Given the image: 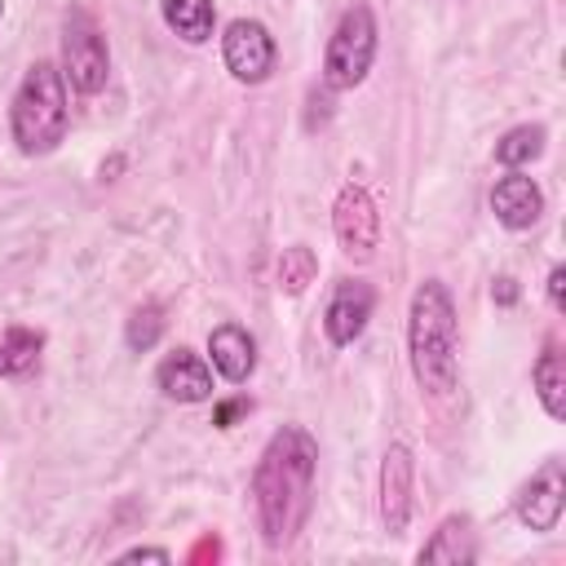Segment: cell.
<instances>
[{"instance_id":"ffe728a7","label":"cell","mask_w":566,"mask_h":566,"mask_svg":"<svg viewBox=\"0 0 566 566\" xmlns=\"http://www.w3.org/2000/svg\"><path fill=\"white\" fill-rule=\"evenodd\" d=\"M159 336H164V314H159V305H142V310H133V314H128L124 340H128V349H133V354L155 349V345H159Z\"/></svg>"},{"instance_id":"d6986e66","label":"cell","mask_w":566,"mask_h":566,"mask_svg":"<svg viewBox=\"0 0 566 566\" xmlns=\"http://www.w3.org/2000/svg\"><path fill=\"white\" fill-rule=\"evenodd\" d=\"M314 274H318L314 248H305V243L283 248V256H279V287H283L287 296H301V292L314 283Z\"/></svg>"},{"instance_id":"4fadbf2b","label":"cell","mask_w":566,"mask_h":566,"mask_svg":"<svg viewBox=\"0 0 566 566\" xmlns=\"http://www.w3.org/2000/svg\"><path fill=\"white\" fill-rule=\"evenodd\" d=\"M208 358H212V371L226 376L230 385H243L256 367V340L248 327L239 323H221L208 332Z\"/></svg>"},{"instance_id":"3957f363","label":"cell","mask_w":566,"mask_h":566,"mask_svg":"<svg viewBox=\"0 0 566 566\" xmlns=\"http://www.w3.org/2000/svg\"><path fill=\"white\" fill-rule=\"evenodd\" d=\"M66 80L62 66L53 62H31L13 102H9V133L18 142L22 155H49L57 150V142L66 137Z\"/></svg>"},{"instance_id":"8992f818","label":"cell","mask_w":566,"mask_h":566,"mask_svg":"<svg viewBox=\"0 0 566 566\" xmlns=\"http://www.w3.org/2000/svg\"><path fill=\"white\" fill-rule=\"evenodd\" d=\"M221 57L239 84H261L274 71V35L256 18H234L221 31Z\"/></svg>"},{"instance_id":"d4e9b609","label":"cell","mask_w":566,"mask_h":566,"mask_svg":"<svg viewBox=\"0 0 566 566\" xmlns=\"http://www.w3.org/2000/svg\"><path fill=\"white\" fill-rule=\"evenodd\" d=\"M0 18H4V0H0Z\"/></svg>"},{"instance_id":"277c9868","label":"cell","mask_w":566,"mask_h":566,"mask_svg":"<svg viewBox=\"0 0 566 566\" xmlns=\"http://www.w3.org/2000/svg\"><path fill=\"white\" fill-rule=\"evenodd\" d=\"M376 62V18L367 4H349L327 40V57H323V84L327 88H354L367 80Z\"/></svg>"},{"instance_id":"8fae6325","label":"cell","mask_w":566,"mask_h":566,"mask_svg":"<svg viewBox=\"0 0 566 566\" xmlns=\"http://www.w3.org/2000/svg\"><path fill=\"white\" fill-rule=\"evenodd\" d=\"M491 212L500 226L509 230H531L544 212V190L535 186V177H526L522 168H509L495 186H491Z\"/></svg>"},{"instance_id":"5bb4252c","label":"cell","mask_w":566,"mask_h":566,"mask_svg":"<svg viewBox=\"0 0 566 566\" xmlns=\"http://www.w3.org/2000/svg\"><path fill=\"white\" fill-rule=\"evenodd\" d=\"M416 557H420V562L469 566V562L478 557V539H473V531H469V517H447V522L429 535V544H424Z\"/></svg>"},{"instance_id":"6da1fadb","label":"cell","mask_w":566,"mask_h":566,"mask_svg":"<svg viewBox=\"0 0 566 566\" xmlns=\"http://www.w3.org/2000/svg\"><path fill=\"white\" fill-rule=\"evenodd\" d=\"M314 473H318V442L301 424H283L265 442V451L252 469L256 526L270 548H287L296 539V531L305 526Z\"/></svg>"},{"instance_id":"ac0fdd59","label":"cell","mask_w":566,"mask_h":566,"mask_svg":"<svg viewBox=\"0 0 566 566\" xmlns=\"http://www.w3.org/2000/svg\"><path fill=\"white\" fill-rule=\"evenodd\" d=\"M544 155V128L539 124H517V128H509L500 142H495V159L504 164V168H526L531 159H539Z\"/></svg>"},{"instance_id":"cb8c5ba5","label":"cell","mask_w":566,"mask_h":566,"mask_svg":"<svg viewBox=\"0 0 566 566\" xmlns=\"http://www.w3.org/2000/svg\"><path fill=\"white\" fill-rule=\"evenodd\" d=\"M243 407H248L243 398H239V402H226V407H217V424H221V429H230V420H234Z\"/></svg>"},{"instance_id":"9c48e42d","label":"cell","mask_w":566,"mask_h":566,"mask_svg":"<svg viewBox=\"0 0 566 566\" xmlns=\"http://www.w3.org/2000/svg\"><path fill=\"white\" fill-rule=\"evenodd\" d=\"M562 509H566V473H562V460H548L517 491V517L531 531H553L557 517H562Z\"/></svg>"},{"instance_id":"603a6c76","label":"cell","mask_w":566,"mask_h":566,"mask_svg":"<svg viewBox=\"0 0 566 566\" xmlns=\"http://www.w3.org/2000/svg\"><path fill=\"white\" fill-rule=\"evenodd\" d=\"M491 296H495V305H513V301H517V283L504 274V279L491 283Z\"/></svg>"},{"instance_id":"5b68a950","label":"cell","mask_w":566,"mask_h":566,"mask_svg":"<svg viewBox=\"0 0 566 566\" xmlns=\"http://www.w3.org/2000/svg\"><path fill=\"white\" fill-rule=\"evenodd\" d=\"M106 75H111L106 35L97 31V22L84 9H71L66 13V27H62V80L75 93L88 97V93H102L106 88Z\"/></svg>"},{"instance_id":"2e32d148","label":"cell","mask_w":566,"mask_h":566,"mask_svg":"<svg viewBox=\"0 0 566 566\" xmlns=\"http://www.w3.org/2000/svg\"><path fill=\"white\" fill-rule=\"evenodd\" d=\"M531 380H535L539 407H544L553 420H562V416H566V358H562L557 345H544V354L535 358Z\"/></svg>"},{"instance_id":"30bf717a","label":"cell","mask_w":566,"mask_h":566,"mask_svg":"<svg viewBox=\"0 0 566 566\" xmlns=\"http://www.w3.org/2000/svg\"><path fill=\"white\" fill-rule=\"evenodd\" d=\"M371 305H376V292H371L367 283H358V279L336 283V292H332V301H327V310H323V332H327V340H332V345H354V340L363 336L367 318H371Z\"/></svg>"},{"instance_id":"7a4b0ae2","label":"cell","mask_w":566,"mask_h":566,"mask_svg":"<svg viewBox=\"0 0 566 566\" xmlns=\"http://www.w3.org/2000/svg\"><path fill=\"white\" fill-rule=\"evenodd\" d=\"M455 349H460V327H455L451 292L438 279H424L411 292V310H407V354L416 385L429 398H447L455 389Z\"/></svg>"},{"instance_id":"ba28073f","label":"cell","mask_w":566,"mask_h":566,"mask_svg":"<svg viewBox=\"0 0 566 566\" xmlns=\"http://www.w3.org/2000/svg\"><path fill=\"white\" fill-rule=\"evenodd\" d=\"M411 482H416V460L402 442H394L380 460V522L389 535L407 531L411 517Z\"/></svg>"},{"instance_id":"7402d4cb","label":"cell","mask_w":566,"mask_h":566,"mask_svg":"<svg viewBox=\"0 0 566 566\" xmlns=\"http://www.w3.org/2000/svg\"><path fill=\"white\" fill-rule=\"evenodd\" d=\"M119 562H172V553L168 548H128V553H119Z\"/></svg>"},{"instance_id":"44dd1931","label":"cell","mask_w":566,"mask_h":566,"mask_svg":"<svg viewBox=\"0 0 566 566\" xmlns=\"http://www.w3.org/2000/svg\"><path fill=\"white\" fill-rule=\"evenodd\" d=\"M548 301H553V310L566 305V265H553L548 270Z\"/></svg>"},{"instance_id":"52a82bcc","label":"cell","mask_w":566,"mask_h":566,"mask_svg":"<svg viewBox=\"0 0 566 566\" xmlns=\"http://www.w3.org/2000/svg\"><path fill=\"white\" fill-rule=\"evenodd\" d=\"M332 230H336V243L345 256L354 261H367L380 243V212L371 203V195L363 186H345L336 195V208H332Z\"/></svg>"},{"instance_id":"9a60e30c","label":"cell","mask_w":566,"mask_h":566,"mask_svg":"<svg viewBox=\"0 0 566 566\" xmlns=\"http://www.w3.org/2000/svg\"><path fill=\"white\" fill-rule=\"evenodd\" d=\"M159 18L186 44H203V40H212L217 9H212V0H159Z\"/></svg>"},{"instance_id":"7c38bea8","label":"cell","mask_w":566,"mask_h":566,"mask_svg":"<svg viewBox=\"0 0 566 566\" xmlns=\"http://www.w3.org/2000/svg\"><path fill=\"white\" fill-rule=\"evenodd\" d=\"M155 385L172 402H203V398H212V363L195 349H172L155 367Z\"/></svg>"},{"instance_id":"e0dca14e","label":"cell","mask_w":566,"mask_h":566,"mask_svg":"<svg viewBox=\"0 0 566 566\" xmlns=\"http://www.w3.org/2000/svg\"><path fill=\"white\" fill-rule=\"evenodd\" d=\"M40 349H44V336L31 332V327H9L4 340H0V376H22L40 363Z\"/></svg>"}]
</instances>
